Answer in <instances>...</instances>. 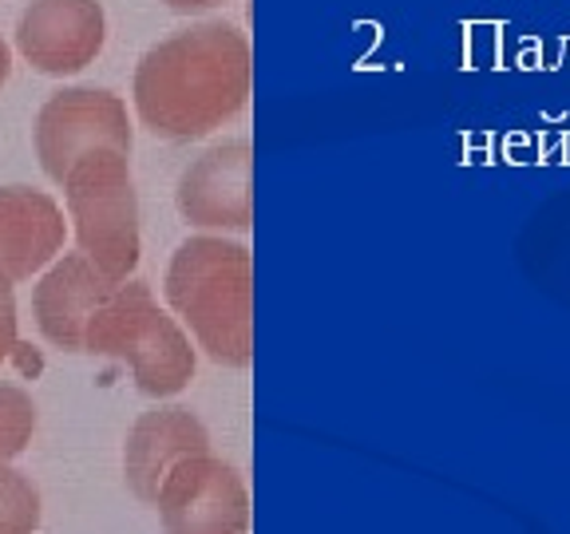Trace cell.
<instances>
[{"label":"cell","mask_w":570,"mask_h":534,"mask_svg":"<svg viewBox=\"0 0 570 534\" xmlns=\"http://www.w3.org/2000/svg\"><path fill=\"white\" fill-rule=\"evenodd\" d=\"M210 452V432L190 408H151L142 412L139 419L127 432L124 444V483L139 503L155 507V495H159V483L167 479V472L178 459L187 455Z\"/></svg>","instance_id":"obj_10"},{"label":"cell","mask_w":570,"mask_h":534,"mask_svg":"<svg viewBox=\"0 0 570 534\" xmlns=\"http://www.w3.org/2000/svg\"><path fill=\"white\" fill-rule=\"evenodd\" d=\"M68 222L52 195L32 187H0V274L28 281L60 258Z\"/></svg>","instance_id":"obj_11"},{"label":"cell","mask_w":570,"mask_h":534,"mask_svg":"<svg viewBox=\"0 0 570 534\" xmlns=\"http://www.w3.org/2000/svg\"><path fill=\"white\" fill-rule=\"evenodd\" d=\"M116 285L88 254H63L40 274L32 289L36 329L63 353H83V333L96 309L116 294Z\"/></svg>","instance_id":"obj_9"},{"label":"cell","mask_w":570,"mask_h":534,"mask_svg":"<svg viewBox=\"0 0 570 534\" xmlns=\"http://www.w3.org/2000/svg\"><path fill=\"white\" fill-rule=\"evenodd\" d=\"M36 159L52 182H63L76 162L91 151L131 155L135 131L127 103L107 88H60L45 99L32 127Z\"/></svg>","instance_id":"obj_5"},{"label":"cell","mask_w":570,"mask_h":534,"mask_svg":"<svg viewBox=\"0 0 570 534\" xmlns=\"http://www.w3.org/2000/svg\"><path fill=\"white\" fill-rule=\"evenodd\" d=\"M170 12H178V17H195V12H210L218 9V4H226V0H163Z\"/></svg>","instance_id":"obj_15"},{"label":"cell","mask_w":570,"mask_h":534,"mask_svg":"<svg viewBox=\"0 0 570 534\" xmlns=\"http://www.w3.org/2000/svg\"><path fill=\"white\" fill-rule=\"evenodd\" d=\"M71 234L111 281H127L139 266V195L131 178V155L91 151L63 175Z\"/></svg>","instance_id":"obj_4"},{"label":"cell","mask_w":570,"mask_h":534,"mask_svg":"<svg viewBox=\"0 0 570 534\" xmlns=\"http://www.w3.org/2000/svg\"><path fill=\"white\" fill-rule=\"evenodd\" d=\"M167 534H249V491L238 467L218 455H187L155 495Z\"/></svg>","instance_id":"obj_6"},{"label":"cell","mask_w":570,"mask_h":534,"mask_svg":"<svg viewBox=\"0 0 570 534\" xmlns=\"http://www.w3.org/2000/svg\"><path fill=\"white\" fill-rule=\"evenodd\" d=\"M40 526V491L17 467L0 463V534H36Z\"/></svg>","instance_id":"obj_12"},{"label":"cell","mask_w":570,"mask_h":534,"mask_svg":"<svg viewBox=\"0 0 570 534\" xmlns=\"http://www.w3.org/2000/svg\"><path fill=\"white\" fill-rule=\"evenodd\" d=\"M83 353L127 365L135 376V388L151 400L178 396L195 380L198 368V356L183 325L167 309H159L151 289L135 277L119 281L116 294L107 297L96 309V317L88 320Z\"/></svg>","instance_id":"obj_3"},{"label":"cell","mask_w":570,"mask_h":534,"mask_svg":"<svg viewBox=\"0 0 570 534\" xmlns=\"http://www.w3.org/2000/svg\"><path fill=\"white\" fill-rule=\"evenodd\" d=\"M36 436V400L20 384H0V463L28 452Z\"/></svg>","instance_id":"obj_13"},{"label":"cell","mask_w":570,"mask_h":534,"mask_svg":"<svg viewBox=\"0 0 570 534\" xmlns=\"http://www.w3.org/2000/svg\"><path fill=\"white\" fill-rule=\"evenodd\" d=\"M163 294L195 345L223 368L254 360V258L242 241L198 234L170 254Z\"/></svg>","instance_id":"obj_2"},{"label":"cell","mask_w":570,"mask_h":534,"mask_svg":"<svg viewBox=\"0 0 570 534\" xmlns=\"http://www.w3.org/2000/svg\"><path fill=\"white\" fill-rule=\"evenodd\" d=\"M249 170H254V147L246 139L214 142L178 175L175 206L198 230H234L246 234L254 226V202H249Z\"/></svg>","instance_id":"obj_8"},{"label":"cell","mask_w":570,"mask_h":534,"mask_svg":"<svg viewBox=\"0 0 570 534\" xmlns=\"http://www.w3.org/2000/svg\"><path fill=\"white\" fill-rule=\"evenodd\" d=\"M107 44L99 0H28L17 20V52L40 76H80Z\"/></svg>","instance_id":"obj_7"},{"label":"cell","mask_w":570,"mask_h":534,"mask_svg":"<svg viewBox=\"0 0 570 534\" xmlns=\"http://www.w3.org/2000/svg\"><path fill=\"white\" fill-rule=\"evenodd\" d=\"M254 91V52L246 32L203 20L167 36L135 63V116L155 139L195 142L234 123Z\"/></svg>","instance_id":"obj_1"},{"label":"cell","mask_w":570,"mask_h":534,"mask_svg":"<svg viewBox=\"0 0 570 534\" xmlns=\"http://www.w3.org/2000/svg\"><path fill=\"white\" fill-rule=\"evenodd\" d=\"M9 76H12V48L0 40V88L9 83Z\"/></svg>","instance_id":"obj_16"},{"label":"cell","mask_w":570,"mask_h":534,"mask_svg":"<svg viewBox=\"0 0 570 534\" xmlns=\"http://www.w3.org/2000/svg\"><path fill=\"white\" fill-rule=\"evenodd\" d=\"M17 353V294L12 281L0 274V365Z\"/></svg>","instance_id":"obj_14"}]
</instances>
